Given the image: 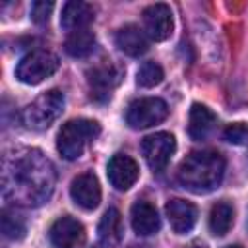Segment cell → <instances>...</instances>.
<instances>
[{
  "instance_id": "1",
  "label": "cell",
  "mask_w": 248,
  "mask_h": 248,
  "mask_svg": "<svg viewBox=\"0 0 248 248\" xmlns=\"http://www.w3.org/2000/svg\"><path fill=\"white\" fill-rule=\"evenodd\" d=\"M54 170L48 159L35 149L17 151L4 161V194L17 203L39 205L52 194Z\"/></svg>"
},
{
  "instance_id": "2",
  "label": "cell",
  "mask_w": 248,
  "mask_h": 248,
  "mask_svg": "<svg viewBox=\"0 0 248 248\" xmlns=\"http://www.w3.org/2000/svg\"><path fill=\"white\" fill-rule=\"evenodd\" d=\"M225 174V159L217 151H192L186 159H182L176 178L178 182L194 192V194H207L215 190Z\"/></svg>"
},
{
  "instance_id": "3",
  "label": "cell",
  "mask_w": 248,
  "mask_h": 248,
  "mask_svg": "<svg viewBox=\"0 0 248 248\" xmlns=\"http://www.w3.org/2000/svg\"><path fill=\"white\" fill-rule=\"evenodd\" d=\"M101 126L89 118H74L68 120L56 138V149L66 161H76L83 155L85 147L99 136Z\"/></svg>"
},
{
  "instance_id": "4",
  "label": "cell",
  "mask_w": 248,
  "mask_h": 248,
  "mask_svg": "<svg viewBox=\"0 0 248 248\" xmlns=\"http://www.w3.org/2000/svg\"><path fill=\"white\" fill-rule=\"evenodd\" d=\"M64 93L58 89L45 91L23 108V122L31 130H46L64 110Z\"/></svg>"
},
{
  "instance_id": "5",
  "label": "cell",
  "mask_w": 248,
  "mask_h": 248,
  "mask_svg": "<svg viewBox=\"0 0 248 248\" xmlns=\"http://www.w3.org/2000/svg\"><path fill=\"white\" fill-rule=\"evenodd\" d=\"M58 64L60 62L54 52H50L46 48H37L19 60V64L16 68V78L21 83L37 85V83L45 81L46 78H50L58 70Z\"/></svg>"
},
{
  "instance_id": "6",
  "label": "cell",
  "mask_w": 248,
  "mask_h": 248,
  "mask_svg": "<svg viewBox=\"0 0 248 248\" xmlns=\"http://www.w3.org/2000/svg\"><path fill=\"white\" fill-rule=\"evenodd\" d=\"M169 116V107L159 97H141L130 103L126 110V122L134 130L151 128Z\"/></svg>"
},
{
  "instance_id": "7",
  "label": "cell",
  "mask_w": 248,
  "mask_h": 248,
  "mask_svg": "<svg viewBox=\"0 0 248 248\" xmlns=\"http://www.w3.org/2000/svg\"><path fill=\"white\" fill-rule=\"evenodd\" d=\"M174 149H176V140L169 132H155V134L143 138V141H141V153H143L149 169H153L155 172L163 170L169 165Z\"/></svg>"
},
{
  "instance_id": "8",
  "label": "cell",
  "mask_w": 248,
  "mask_h": 248,
  "mask_svg": "<svg viewBox=\"0 0 248 248\" xmlns=\"http://www.w3.org/2000/svg\"><path fill=\"white\" fill-rule=\"evenodd\" d=\"M120 79H122V68L112 62L97 64L91 70H87V83L93 99H108L110 91L120 83Z\"/></svg>"
},
{
  "instance_id": "9",
  "label": "cell",
  "mask_w": 248,
  "mask_h": 248,
  "mask_svg": "<svg viewBox=\"0 0 248 248\" xmlns=\"http://www.w3.org/2000/svg\"><path fill=\"white\" fill-rule=\"evenodd\" d=\"M48 236L54 248H83L85 244L83 225L70 215L56 219L48 231Z\"/></svg>"
},
{
  "instance_id": "10",
  "label": "cell",
  "mask_w": 248,
  "mask_h": 248,
  "mask_svg": "<svg viewBox=\"0 0 248 248\" xmlns=\"http://www.w3.org/2000/svg\"><path fill=\"white\" fill-rule=\"evenodd\" d=\"M107 176H108V182L118 192H126L136 184V180L140 176V167L130 155L116 153L110 157V161L107 165Z\"/></svg>"
},
{
  "instance_id": "11",
  "label": "cell",
  "mask_w": 248,
  "mask_h": 248,
  "mask_svg": "<svg viewBox=\"0 0 248 248\" xmlns=\"http://www.w3.org/2000/svg\"><path fill=\"white\" fill-rule=\"evenodd\" d=\"M143 31L153 41H165L172 33V12L167 4H151L143 10Z\"/></svg>"
},
{
  "instance_id": "12",
  "label": "cell",
  "mask_w": 248,
  "mask_h": 248,
  "mask_svg": "<svg viewBox=\"0 0 248 248\" xmlns=\"http://www.w3.org/2000/svg\"><path fill=\"white\" fill-rule=\"evenodd\" d=\"M70 196L76 205L81 209H95L101 203V186L93 172H81L78 174L70 184Z\"/></svg>"
},
{
  "instance_id": "13",
  "label": "cell",
  "mask_w": 248,
  "mask_h": 248,
  "mask_svg": "<svg viewBox=\"0 0 248 248\" xmlns=\"http://www.w3.org/2000/svg\"><path fill=\"white\" fill-rule=\"evenodd\" d=\"M165 211H167L169 223H170V227L176 234L190 232L194 229L196 221H198V207L192 202H186V200H180V198H174V200L167 202Z\"/></svg>"
},
{
  "instance_id": "14",
  "label": "cell",
  "mask_w": 248,
  "mask_h": 248,
  "mask_svg": "<svg viewBox=\"0 0 248 248\" xmlns=\"http://www.w3.org/2000/svg\"><path fill=\"white\" fill-rule=\"evenodd\" d=\"M130 221H132L134 232L140 234V236L155 234L161 229V217H159L155 205L145 202V200H140V202H136L132 205Z\"/></svg>"
},
{
  "instance_id": "15",
  "label": "cell",
  "mask_w": 248,
  "mask_h": 248,
  "mask_svg": "<svg viewBox=\"0 0 248 248\" xmlns=\"http://www.w3.org/2000/svg\"><path fill=\"white\" fill-rule=\"evenodd\" d=\"M114 43L128 56H141L149 48V39H147L145 31L140 29L138 25H134V23H128V25L120 27L114 35Z\"/></svg>"
},
{
  "instance_id": "16",
  "label": "cell",
  "mask_w": 248,
  "mask_h": 248,
  "mask_svg": "<svg viewBox=\"0 0 248 248\" xmlns=\"http://www.w3.org/2000/svg\"><path fill=\"white\" fill-rule=\"evenodd\" d=\"M95 19V10L91 4L87 2H79V0H72L66 2L62 8V16H60V25L66 31H78V29H87V25Z\"/></svg>"
},
{
  "instance_id": "17",
  "label": "cell",
  "mask_w": 248,
  "mask_h": 248,
  "mask_svg": "<svg viewBox=\"0 0 248 248\" xmlns=\"http://www.w3.org/2000/svg\"><path fill=\"white\" fill-rule=\"evenodd\" d=\"M215 124H217V116L213 110H209L205 105H200V103L192 105L190 122H188V134L192 140H196V141L205 140L211 134V130L215 128Z\"/></svg>"
},
{
  "instance_id": "18",
  "label": "cell",
  "mask_w": 248,
  "mask_h": 248,
  "mask_svg": "<svg viewBox=\"0 0 248 248\" xmlns=\"http://www.w3.org/2000/svg\"><path fill=\"white\" fill-rule=\"evenodd\" d=\"M99 242L103 248H116L122 240V217L120 211L114 207H108L99 223Z\"/></svg>"
},
{
  "instance_id": "19",
  "label": "cell",
  "mask_w": 248,
  "mask_h": 248,
  "mask_svg": "<svg viewBox=\"0 0 248 248\" xmlns=\"http://www.w3.org/2000/svg\"><path fill=\"white\" fill-rule=\"evenodd\" d=\"M64 48L70 56L74 58H85L89 56L93 50H95V35L87 29H78V31H72L68 37H66V43H64Z\"/></svg>"
},
{
  "instance_id": "20",
  "label": "cell",
  "mask_w": 248,
  "mask_h": 248,
  "mask_svg": "<svg viewBox=\"0 0 248 248\" xmlns=\"http://www.w3.org/2000/svg\"><path fill=\"white\" fill-rule=\"evenodd\" d=\"M234 223V209L229 202H217L209 211V229L215 236H225Z\"/></svg>"
},
{
  "instance_id": "21",
  "label": "cell",
  "mask_w": 248,
  "mask_h": 248,
  "mask_svg": "<svg viewBox=\"0 0 248 248\" xmlns=\"http://www.w3.org/2000/svg\"><path fill=\"white\" fill-rule=\"evenodd\" d=\"M0 223H2V232L6 238L10 240H19L25 236V221L12 209H4L2 211V217H0Z\"/></svg>"
},
{
  "instance_id": "22",
  "label": "cell",
  "mask_w": 248,
  "mask_h": 248,
  "mask_svg": "<svg viewBox=\"0 0 248 248\" xmlns=\"http://www.w3.org/2000/svg\"><path fill=\"white\" fill-rule=\"evenodd\" d=\"M163 78H165V72L157 62H143L138 70L136 81L140 87H155L163 81Z\"/></svg>"
},
{
  "instance_id": "23",
  "label": "cell",
  "mask_w": 248,
  "mask_h": 248,
  "mask_svg": "<svg viewBox=\"0 0 248 248\" xmlns=\"http://www.w3.org/2000/svg\"><path fill=\"white\" fill-rule=\"evenodd\" d=\"M223 138L232 145H244L248 143V124L244 122H232L223 130Z\"/></svg>"
},
{
  "instance_id": "24",
  "label": "cell",
  "mask_w": 248,
  "mask_h": 248,
  "mask_svg": "<svg viewBox=\"0 0 248 248\" xmlns=\"http://www.w3.org/2000/svg\"><path fill=\"white\" fill-rule=\"evenodd\" d=\"M52 8H54L52 2H45V0L35 2V4L31 6V19H33L35 23H39V25L46 23L48 17H50V14H52Z\"/></svg>"
},
{
  "instance_id": "25",
  "label": "cell",
  "mask_w": 248,
  "mask_h": 248,
  "mask_svg": "<svg viewBox=\"0 0 248 248\" xmlns=\"http://www.w3.org/2000/svg\"><path fill=\"white\" fill-rule=\"evenodd\" d=\"M188 248H205V244L203 242H192Z\"/></svg>"
},
{
  "instance_id": "26",
  "label": "cell",
  "mask_w": 248,
  "mask_h": 248,
  "mask_svg": "<svg viewBox=\"0 0 248 248\" xmlns=\"http://www.w3.org/2000/svg\"><path fill=\"white\" fill-rule=\"evenodd\" d=\"M225 248H242V246H238V244H231V246H225Z\"/></svg>"
},
{
  "instance_id": "27",
  "label": "cell",
  "mask_w": 248,
  "mask_h": 248,
  "mask_svg": "<svg viewBox=\"0 0 248 248\" xmlns=\"http://www.w3.org/2000/svg\"><path fill=\"white\" fill-rule=\"evenodd\" d=\"M93 248H99V246H93Z\"/></svg>"
}]
</instances>
